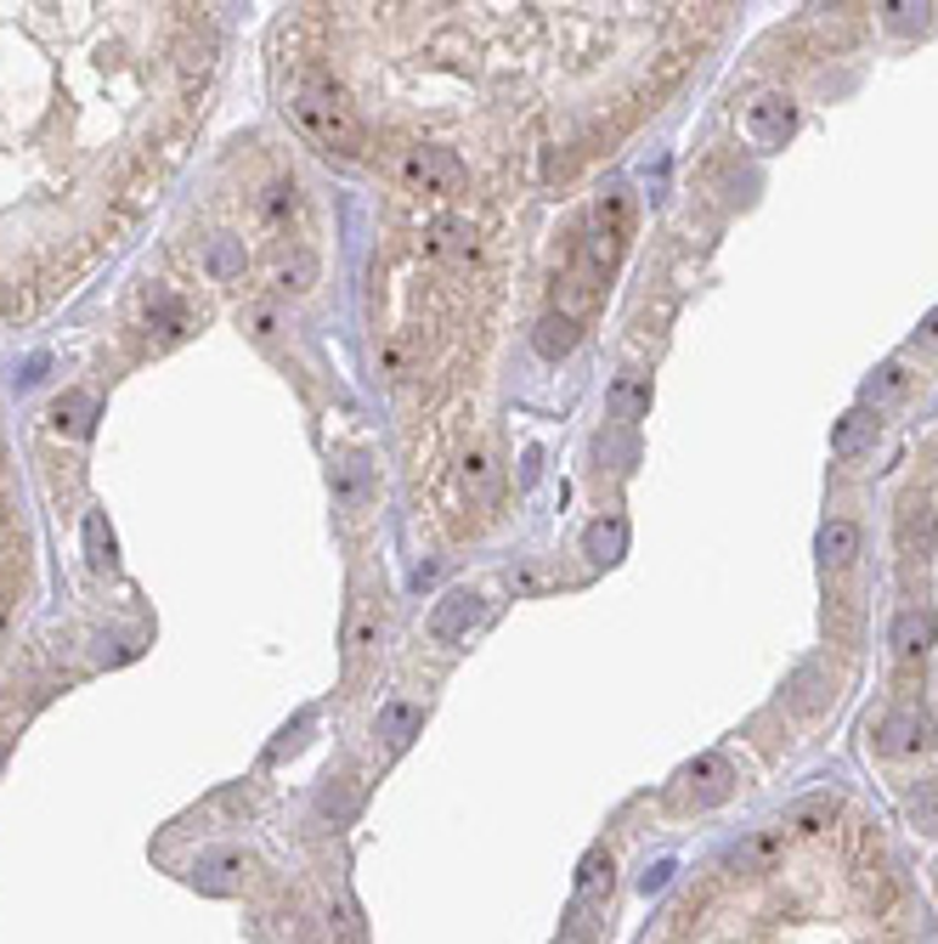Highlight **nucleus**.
Listing matches in <instances>:
<instances>
[{"instance_id":"18","label":"nucleus","mask_w":938,"mask_h":944,"mask_svg":"<svg viewBox=\"0 0 938 944\" xmlns=\"http://www.w3.org/2000/svg\"><path fill=\"white\" fill-rule=\"evenodd\" d=\"M622 543H628L622 521H594V526H588V555H594V560H616Z\"/></svg>"},{"instance_id":"27","label":"nucleus","mask_w":938,"mask_h":944,"mask_svg":"<svg viewBox=\"0 0 938 944\" xmlns=\"http://www.w3.org/2000/svg\"><path fill=\"white\" fill-rule=\"evenodd\" d=\"M243 323H250L255 339H272V312L266 306H250V312H243Z\"/></svg>"},{"instance_id":"22","label":"nucleus","mask_w":938,"mask_h":944,"mask_svg":"<svg viewBox=\"0 0 938 944\" xmlns=\"http://www.w3.org/2000/svg\"><path fill=\"white\" fill-rule=\"evenodd\" d=\"M373 644H379V617H373V611H362V617L351 622V633H345V651L362 657V651H373Z\"/></svg>"},{"instance_id":"3","label":"nucleus","mask_w":938,"mask_h":944,"mask_svg":"<svg viewBox=\"0 0 938 944\" xmlns=\"http://www.w3.org/2000/svg\"><path fill=\"white\" fill-rule=\"evenodd\" d=\"M927 747H932V719L921 707H899V713H887L876 724V753L882 758H905V753H927Z\"/></svg>"},{"instance_id":"19","label":"nucleus","mask_w":938,"mask_h":944,"mask_svg":"<svg viewBox=\"0 0 938 944\" xmlns=\"http://www.w3.org/2000/svg\"><path fill=\"white\" fill-rule=\"evenodd\" d=\"M85 555H91V566H114V532L103 515L85 521Z\"/></svg>"},{"instance_id":"5","label":"nucleus","mask_w":938,"mask_h":944,"mask_svg":"<svg viewBox=\"0 0 938 944\" xmlns=\"http://www.w3.org/2000/svg\"><path fill=\"white\" fill-rule=\"evenodd\" d=\"M481 611H486V600L475 588H453V594H441L435 600V611H430V633L447 644V639H464L475 622H481Z\"/></svg>"},{"instance_id":"21","label":"nucleus","mask_w":938,"mask_h":944,"mask_svg":"<svg viewBox=\"0 0 938 944\" xmlns=\"http://www.w3.org/2000/svg\"><path fill=\"white\" fill-rule=\"evenodd\" d=\"M210 272H215V277H238V272H243V250H238L232 238H215V243H210Z\"/></svg>"},{"instance_id":"12","label":"nucleus","mask_w":938,"mask_h":944,"mask_svg":"<svg viewBox=\"0 0 938 944\" xmlns=\"http://www.w3.org/2000/svg\"><path fill=\"white\" fill-rule=\"evenodd\" d=\"M927 644H932V617H927L921 606L899 611V617H894V651H899V657H921Z\"/></svg>"},{"instance_id":"26","label":"nucleus","mask_w":938,"mask_h":944,"mask_svg":"<svg viewBox=\"0 0 938 944\" xmlns=\"http://www.w3.org/2000/svg\"><path fill=\"white\" fill-rule=\"evenodd\" d=\"M814 684H820V673H814V668H803V673H798V707H820V702H825V695H820Z\"/></svg>"},{"instance_id":"4","label":"nucleus","mask_w":938,"mask_h":944,"mask_svg":"<svg viewBox=\"0 0 938 944\" xmlns=\"http://www.w3.org/2000/svg\"><path fill=\"white\" fill-rule=\"evenodd\" d=\"M328 486H334V504L339 510H368L373 504V492H379V481H373V464L362 459V453H339L334 464H328Z\"/></svg>"},{"instance_id":"2","label":"nucleus","mask_w":938,"mask_h":944,"mask_svg":"<svg viewBox=\"0 0 938 944\" xmlns=\"http://www.w3.org/2000/svg\"><path fill=\"white\" fill-rule=\"evenodd\" d=\"M397 176H402V192H424V198H453L470 181V170L453 147H408L397 159Z\"/></svg>"},{"instance_id":"23","label":"nucleus","mask_w":938,"mask_h":944,"mask_svg":"<svg viewBox=\"0 0 938 944\" xmlns=\"http://www.w3.org/2000/svg\"><path fill=\"white\" fill-rule=\"evenodd\" d=\"M486 481H492V453H486V447H475V453L464 459V486L470 492H486Z\"/></svg>"},{"instance_id":"24","label":"nucleus","mask_w":938,"mask_h":944,"mask_svg":"<svg viewBox=\"0 0 938 944\" xmlns=\"http://www.w3.org/2000/svg\"><path fill=\"white\" fill-rule=\"evenodd\" d=\"M323 815H334V820L351 815V786H345V780H334V786L323 791Z\"/></svg>"},{"instance_id":"9","label":"nucleus","mask_w":938,"mask_h":944,"mask_svg":"<svg viewBox=\"0 0 938 944\" xmlns=\"http://www.w3.org/2000/svg\"><path fill=\"white\" fill-rule=\"evenodd\" d=\"M611 900V854H588L582 860V877H577V916L588 911V905H605Z\"/></svg>"},{"instance_id":"7","label":"nucleus","mask_w":938,"mask_h":944,"mask_svg":"<svg viewBox=\"0 0 938 944\" xmlns=\"http://www.w3.org/2000/svg\"><path fill=\"white\" fill-rule=\"evenodd\" d=\"M689 791H696V809H707V804H724L729 798V786H735V769H729V758H718V753H707V758H696L689 764Z\"/></svg>"},{"instance_id":"8","label":"nucleus","mask_w":938,"mask_h":944,"mask_svg":"<svg viewBox=\"0 0 938 944\" xmlns=\"http://www.w3.org/2000/svg\"><path fill=\"white\" fill-rule=\"evenodd\" d=\"M419 730H424V707H413V702H390V707L379 713V735H384L390 753H402Z\"/></svg>"},{"instance_id":"15","label":"nucleus","mask_w":938,"mask_h":944,"mask_svg":"<svg viewBox=\"0 0 938 944\" xmlns=\"http://www.w3.org/2000/svg\"><path fill=\"white\" fill-rule=\"evenodd\" d=\"M871 430H876V419L860 408V413H849V419H836V430H831V453L836 459H854L860 447L871 441Z\"/></svg>"},{"instance_id":"28","label":"nucleus","mask_w":938,"mask_h":944,"mask_svg":"<svg viewBox=\"0 0 938 944\" xmlns=\"http://www.w3.org/2000/svg\"><path fill=\"white\" fill-rule=\"evenodd\" d=\"M916 345H927V352H938V312H932V317H921V328H916Z\"/></svg>"},{"instance_id":"17","label":"nucleus","mask_w":938,"mask_h":944,"mask_svg":"<svg viewBox=\"0 0 938 944\" xmlns=\"http://www.w3.org/2000/svg\"><path fill=\"white\" fill-rule=\"evenodd\" d=\"M905 385H910L905 363H882V368H876V379H865V402H876V408H882V402H894V396H899Z\"/></svg>"},{"instance_id":"6","label":"nucleus","mask_w":938,"mask_h":944,"mask_svg":"<svg viewBox=\"0 0 938 944\" xmlns=\"http://www.w3.org/2000/svg\"><path fill=\"white\" fill-rule=\"evenodd\" d=\"M798 130V108L786 103V96H758L747 108V136L758 147H786V136Z\"/></svg>"},{"instance_id":"13","label":"nucleus","mask_w":938,"mask_h":944,"mask_svg":"<svg viewBox=\"0 0 938 944\" xmlns=\"http://www.w3.org/2000/svg\"><path fill=\"white\" fill-rule=\"evenodd\" d=\"M424 238H430L435 255H470V250H475V238H470V221H464V216H435V221L424 227Z\"/></svg>"},{"instance_id":"20","label":"nucleus","mask_w":938,"mask_h":944,"mask_svg":"<svg viewBox=\"0 0 938 944\" xmlns=\"http://www.w3.org/2000/svg\"><path fill=\"white\" fill-rule=\"evenodd\" d=\"M277 283H283V289H294V294H306V289L317 283V261H312V255H294V261H283Z\"/></svg>"},{"instance_id":"14","label":"nucleus","mask_w":938,"mask_h":944,"mask_svg":"<svg viewBox=\"0 0 938 944\" xmlns=\"http://www.w3.org/2000/svg\"><path fill=\"white\" fill-rule=\"evenodd\" d=\"M571 345H577V317H566V312H549L537 323V352L542 357H571Z\"/></svg>"},{"instance_id":"1","label":"nucleus","mask_w":938,"mask_h":944,"mask_svg":"<svg viewBox=\"0 0 938 944\" xmlns=\"http://www.w3.org/2000/svg\"><path fill=\"white\" fill-rule=\"evenodd\" d=\"M288 108H294V119H301L317 141L339 147V154H362V125H357L351 103L339 96L334 80H301L294 96H288Z\"/></svg>"},{"instance_id":"25","label":"nucleus","mask_w":938,"mask_h":944,"mask_svg":"<svg viewBox=\"0 0 938 944\" xmlns=\"http://www.w3.org/2000/svg\"><path fill=\"white\" fill-rule=\"evenodd\" d=\"M294 210V181H277V187H266V216L277 221V216H288Z\"/></svg>"},{"instance_id":"10","label":"nucleus","mask_w":938,"mask_h":944,"mask_svg":"<svg viewBox=\"0 0 938 944\" xmlns=\"http://www.w3.org/2000/svg\"><path fill=\"white\" fill-rule=\"evenodd\" d=\"M860 543H865V537H860L854 521H825V526H820V560H825V566H849V560L860 555Z\"/></svg>"},{"instance_id":"11","label":"nucleus","mask_w":938,"mask_h":944,"mask_svg":"<svg viewBox=\"0 0 938 944\" xmlns=\"http://www.w3.org/2000/svg\"><path fill=\"white\" fill-rule=\"evenodd\" d=\"M645 413H651V385L639 379V374H622L611 385V419L633 424V419H645Z\"/></svg>"},{"instance_id":"29","label":"nucleus","mask_w":938,"mask_h":944,"mask_svg":"<svg viewBox=\"0 0 938 944\" xmlns=\"http://www.w3.org/2000/svg\"><path fill=\"white\" fill-rule=\"evenodd\" d=\"M887 12H894V29H916L921 23L916 12H927V7H887Z\"/></svg>"},{"instance_id":"16","label":"nucleus","mask_w":938,"mask_h":944,"mask_svg":"<svg viewBox=\"0 0 938 944\" xmlns=\"http://www.w3.org/2000/svg\"><path fill=\"white\" fill-rule=\"evenodd\" d=\"M910 826L916 831H927V837H938V780H921L916 791H910Z\"/></svg>"}]
</instances>
